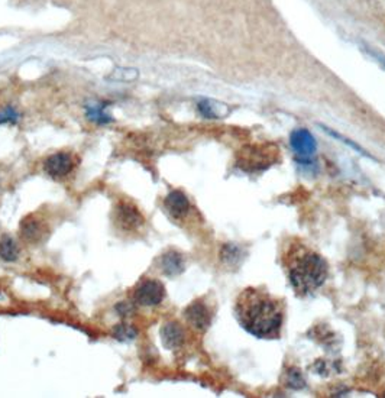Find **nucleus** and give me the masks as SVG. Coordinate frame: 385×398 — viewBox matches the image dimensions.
I'll list each match as a JSON object with an SVG mask.
<instances>
[{"label": "nucleus", "mask_w": 385, "mask_h": 398, "mask_svg": "<svg viewBox=\"0 0 385 398\" xmlns=\"http://www.w3.org/2000/svg\"><path fill=\"white\" fill-rule=\"evenodd\" d=\"M236 317L251 335L263 339L278 338L282 326V307L277 298L258 288L244 290L236 300Z\"/></svg>", "instance_id": "nucleus-1"}, {"label": "nucleus", "mask_w": 385, "mask_h": 398, "mask_svg": "<svg viewBox=\"0 0 385 398\" xmlns=\"http://www.w3.org/2000/svg\"><path fill=\"white\" fill-rule=\"evenodd\" d=\"M161 340L167 349H177L184 342V332L177 321H168L161 328Z\"/></svg>", "instance_id": "nucleus-11"}, {"label": "nucleus", "mask_w": 385, "mask_h": 398, "mask_svg": "<svg viewBox=\"0 0 385 398\" xmlns=\"http://www.w3.org/2000/svg\"><path fill=\"white\" fill-rule=\"evenodd\" d=\"M86 117L97 125H108V123L113 122V117L108 113V106L105 103H89L86 106Z\"/></svg>", "instance_id": "nucleus-12"}, {"label": "nucleus", "mask_w": 385, "mask_h": 398, "mask_svg": "<svg viewBox=\"0 0 385 398\" xmlns=\"http://www.w3.org/2000/svg\"><path fill=\"white\" fill-rule=\"evenodd\" d=\"M160 268L165 274V276L177 277L186 269L184 257L179 252L174 251V250H170V251H167L165 254L161 255Z\"/></svg>", "instance_id": "nucleus-9"}, {"label": "nucleus", "mask_w": 385, "mask_h": 398, "mask_svg": "<svg viewBox=\"0 0 385 398\" xmlns=\"http://www.w3.org/2000/svg\"><path fill=\"white\" fill-rule=\"evenodd\" d=\"M74 161L67 153H57L48 157L44 162V169L49 177L63 179L72 171Z\"/></svg>", "instance_id": "nucleus-5"}, {"label": "nucleus", "mask_w": 385, "mask_h": 398, "mask_svg": "<svg viewBox=\"0 0 385 398\" xmlns=\"http://www.w3.org/2000/svg\"><path fill=\"white\" fill-rule=\"evenodd\" d=\"M116 310L120 316H130L132 312H134V307L130 304V303H126V302H120L118 306H116Z\"/></svg>", "instance_id": "nucleus-16"}, {"label": "nucleus", "mask_w": 385, "mask_h": 398, "mask_svg": "<svg viewBox=\"0 0 385 398\" xmlns=\"http://www.w3.org/2000/svg\"><path fill=\"white\" fill-rule=\"evenodd\" d=\"M115 222L125 232H137L144 226L145 219L135 205L119 202L115 207Z\"/></svg>", "instance_id": "nucleus-3"}, {"label": "nucleus", "mask_w": 385, "mask_h": 398, "mask_svg": "<svg viewBox=\"0 0 385 398\" xmlns=\"http://www.w3.org/2000/svg\"><path fill=\"white\" fill-rule=\"evenodd\" d=\"M164 205H165V209L168 210V213L175 219L184 217L190 210V202H189L187 195L182 191H178V190L171 191L165 197Z\"/></svg>", "instance_id": "nucleus-10"}, {"label": "nucleus", "mask_w": 385, "mask_h": 398, "mask_svg": "<svg viewBox=\"0 0 385 398\" xmlns=\"http://www.w3.org/2000/svg\"><path fill=\"white\" fill-rule=\"evenodd\" d=\"M290 143L297 155L300 157H312L316 153V141L313 135L305 129H297L290 136Z\"/></svg>", "instance_id": "nucleus-8"}, {"label": "nucleus", "mask_w": 385, "mask_h": 398, "mask_svg": "<svg viewBox=\"0 0 385 398\" xmlns=\"http://www.w3.org/2000/svg\"><path fill=\"white\" fill-rule=\"evenodd\" d=\"M18 119H19V113L11 106L0 110V125H5V123H16Z\"/></svg>", "instance_id": "nucleus-15"}, {"label": "nucleus", "mask_w": 385, "mask_h": 398, "mask_svg": "<svg viewBox=\"0 0 385 398\" xmlns=\"http://www.w3.org/2000/svg\"><path fill=\"white\" fill-rule=\"evenodd\" d=\"M19 258V246L9 235L0 236V259L15 262Z\"/></svg>", "instance_id": "nucleus-13"}, {"label": "nucleus", "mask_w": 385, "mask_h": 398, "mask_svg": "<svg viewBox=\"0 0 385 398\" xmlns=\"http://www.w3.org/2000/svg\"><path fill=\"white\" fill-rule=\"evenodd\" d=\"M184 314L190 325L200 332H204L210 326V321H212L210 310L206 307V304H203L201 302L191 303L186 309Z\"/></svg>", "instance_id": "nucleus-7"}, {"label": "nucleus", "mask_w": 385, "mask_h": 398, "mask_svg": "<svg viewBox=\"0 0 385 398\" xmlns=\"http://www.w3.org/2000/svg\"><path fill=\"white\" fill-rule=\"evenodd\" d=\"M19 233L25 242L38 243L45 236V225L38 217L30 214L20 220Z\"/></svg>", "instance_id": "nucleus-6"}, {"label": "nucleus", "mask_w": 385, "mask_h": 398, "mask_svg": "<svg viewBox=\"0 0 385 398\" xmlns=\"http://www.w3.org/2000/svg\"><path fill=\"white\" fill-rule=\"evenodd\" d=\"M284 267L291 285L298 294H310L323 285L327 264L304 243H291L284 254Z\"/></svg>", "instance_id": "nucleus-2"}, {"label": "nucleus", "mask_w": 385, "mask_h": 398, "mask_svg": "<svg viewBox=\"0 0 385 398\" xmlns=\"http://www.w3.org/2000/svg\"><path fill=\"white\" fill-rule=\"evenodd\" d=\"M137 330L130 325H118L113 330L115 339L120 342H132L137 338Z\"/></svg>", "instance_id": "nucleus-14"}, {"label": "nucleus", "mask_w": 385, "mask_h": 398, "mask_svg": "<svg viewBox=\"0 0 385 398\" xmlns=\"http://www.w3.org/2000/svg\"><path fill=\"white\" fill-rule=\"evenodd\" d=\"M134 297L135 302L139 306H145V307L158 306L164 300L165 288L157 280H146L137 288Z\"/></svg>", "instance_id": "nucleus-4"}]
</instances>
